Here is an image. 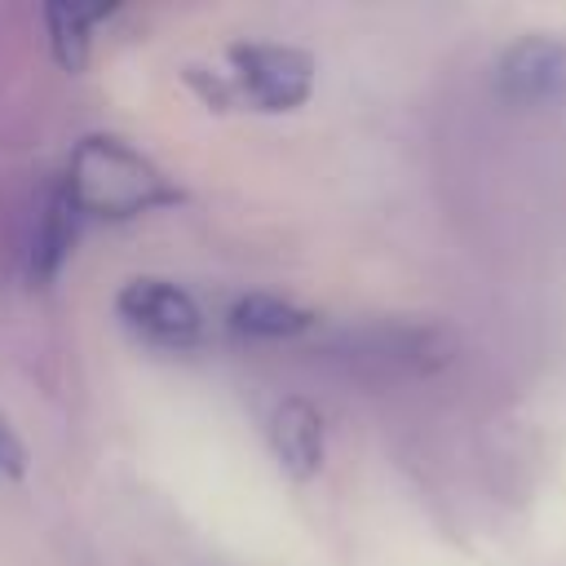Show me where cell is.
Listing matches in <instances>:
<instances>
[{"instance_id":"6da1fadb","label":"cell","mask_w":566,"mask_h":566,"mask_svg":"<svg viewBox=\"0 0 566 566\" xmlns=\"http://www.w3.org/2000/svg\"><path fill=\"white\" fill-rule=\"evenodd\" d=\"M62 195L80 217H102V221H128L181 203V190L168 181V172L115 133H88L75 142L66 159Z\"/></svg>"},{"instance_id":"7a4b0ae2","label":"cell","mask_w":566,"mask_h":566,"mask_svg":"<svg viewBox=\"0 0 566 566\" xmlns=\"http://www.w3.org/2000/svg\"><path fill=\"white\" fill-rule=\"evenodd\" d=\"M115 314L124 318V327L133 336H142L146 345H159V349H190L203 336L199 301L172 279H155V274L128 279L115 292Z\"/></svg>"},{"instance_id":"3957f363","label":"cell","mask_w":566,"mask_h":566,"mask_svg":"<svg viewBox=\"0 0 566 566\" xmlns=\"http://www.w3.org/2000/svg\"><path fill=\"white\" fill-rule=\"evenodd\" d=\"M314 57L296 44H234L230 49V80L234 88L265 115L296 111L314 93Z\"/></svg>"},{"instance_id":"277c9868","label":"cell","mask_w":566,"mask_h":566,"mask_svg":"<svg viewBox=\"0 0 566 566\" xmlns=\"http://www.w3.org/2000/svg\"><path fill=\"white\" fill-rule=\"evenodd\" d=\"M491 84H495V93L509 106L566 102V40L562 35H544V31H531L522 40L504 44V53L495 57Z\"/></svg>"},{"instance_id":"5b68a950","label":"cell","mask_w":566,"mask_h":566,"mask_svg":"<svg viewBox=\"0 0 566 566\" xmlns=\"http://www.w3.org/2000/svg\"><path fill=\"white\" fill-rule=\"evenodd\" d=\"M265 442H270V455L279 460V469L287 478H296V482L318 478V469L327 460L323 416L301 394H287V398H279L270 407V416H265Z\"/></svg>"},{"instance_id":"8992f818","label":"cell","mask_w":566,"mask_h":566,"mask_svg":"<svg viewBox=\"0 0 566 566\" xmlns=\"http://www.w3.org/2000/svg\"><path fill=\"white\" fill-rule=\"evenodd\" d=\"M226 323L252 340H292V336L314 327V310L283 301V296H270V292H248L230 305Z\"/></svg>"},{"instance_id":"52a82bcc","label":"cell","mask_w":566,"mask_h":566,"mask_svg":"<svg viewBox=\"0 0 566 566\" xmlns=\"http://www.w3.org/2000/svg\"><path fill=\"white\" fill-rule=\"evenodd\" d=\"M115 9L111 4H49L44 22H49V44L62 71H84L88 49H93V27L106 22Z\"/></svg>"},{"instance_id":"ba28073f","label":"cell","mask_w":566,"mask_h":566,"mask_svg":"<svg viewBox=\"0 0 566 566\" xmlns=\"http://www.w3.org/2000/svg\"><path fill=\"white\" fill-rule=\"evenodd\" d=\"M75 226H80V212L71 208V199L62 195V186L49 195V203L40 208V221H35V239H31V256H27V270L31 279H53L75 243Z\"/></svg>"},{"instance_id":"9c48e42d","label":"cell","mask_w":566,"mask_h":566,"mask_svg":"<svg viewBox=\"0 0 566 566\" xmlns=\"http://www.w3.org/2000/svg\"><path fill=\"white\" fill-rule=\"evenodd\" d=\"M0 478H9V482L27 478V447H22V438L4 411H0Z\"/></svg>"}]
</instances>
